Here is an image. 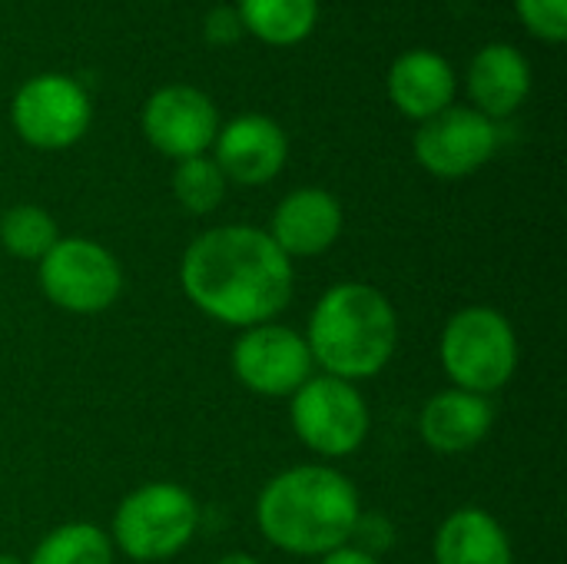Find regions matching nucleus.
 <instances>
[{
    "label": "nucleus",
    "instance_id": "obj_1",
    "mask_svg": "<svg viewBox=\"0 0 567 564\" xmlns=\"http://www.w3.org/2000/svg\"><path fill=\"white\" fill-rule=\"evenodd\" d=\"M186 299L209 319L252 329L292 299V259L256 226H216L196 236L179 263Z\"/></svg>",
    "mask_w": 567,
    "mask_h": 564
},
{
    "label": "nucleus",
    "instance_id": "obj_2",
    "mask_svg": "<svg viewBox=\"0 0 567 564\" xmlns=\"http://www.w3.org/2000/svg\"><path fill=\"white\" fill-rule=\"evenodd\" d=\"M359 519L355 485L329 465H296L279 472L256 505V522L266 542L306 558H322L349 545Z\"/></svg>",
    "mask_w": 567,
    "mask_h": 564
},
{
    "label": "nucleus",
    "instance_id": "obj_3",
    "mask_svg": "<svg viewBox=\"0 0 567 564\" xmlns=\"http://www.w3.org/2000/svg\"><path fill=\"white\" fill-rule=\"evenodd\" d=\"M399 342V319L382 289L369 283H339L326 289L309 316L306 346L326 376L359 382L379 376Z\"/></svg>",
    "mask_w": 567,
    "mask_h": 564
},
{
    "label": "nucleus",
    "instance_id": "obj_4",
    "mask_svg": "<svg viewBox=\"0 0 567 564\" xmlns=\"http://www.w3.org/2000/svg\"><path fill=\"white\" fill-rule=\"evenodd\" d=\"M442 366L455 389L492 396L512 382L518 369V339L512 322L488 306H468L445 322Z\"/></svg>",
    "mask_w": 567,
    "mask_h": 564
},
{
    "label": "nucleus",
    "instance_id": "obj_5",
    "mask_svg": "<svg viewBox=\"0 0 567 564\" xmlns=\"http://www.w3.org/2000/svg\"><path fill=\"white\" fill-rule=\"evenodd\" d=\"M196 525L199 509L183 485L150 482L120 502L110 542L133 562H166L193 542Z\"/></svg>",
    "mask_w": 567,
    "mask_h": 564
},
{
    "label": "nucleus",
    "instance_id": "obj_6",
    "mask_svg": "<svg viewBox=\"0 0 567 564\" xmlns=\"http://www.w3.org/2000/svg\"><path fill=\"white\" fill-rule=\"evenodd\" d=\"M289 419L306 449L322 459L352 455L369 435V409L352 382L312 376L289 396Z\"/></svg>",
    "mask_w": 567,
    "mask_h": 564
},
{
    "label": "nucleus",
    "instance_id": "obj_7",
    "mask_svg": "<svg viewBox=\"0 0 567 564\" xmlns=\"http://www.w3.org/2000/svg\"><path fill=\"white\" fill-rule=\"evenodd\" d=\"M43 296L66 312H103L116 302L123 289V269L116 256L83 236L56 239V246L40 259Z\"/></svg>",
    "mask_w": 567,
    "mask_h": 564
},
{
    "label": "nucleus",
    "instance_id": "obj_8",
    "mask_svg": "<svg viewBox=\"0 0 567 564\" xmlns=\"http://www.w3.org/2000/svg\"><path fill=\"white\" fill-rule=\"evenodd\" d=\"M13 130L37 150H66L83 140L93 120L86 90L63 73L30 76L10 103Z\"/></svg>",
    "mask_w": 567,
    "mask_h": 564
},
{
    "label": "nucleus",
    "instance_id": "obj_9",
    "mask_svg": "<svg viewBox=\"0 0 567 564\" xmlns=\"http://www.w3.org/2000/svg\"><path fill=\"white\" fill-rule=\"evenodd\" d=\"M312 356L306 339L276 322L243 329L233 346V372L256 396H292L302 382L312 379Z\"/></svg>",
    "mask_w": 567,
    "mask_h": 564
},
{
    "label": "nucleus",
    "instance_id": "obj_10",
    "mask_svg": "<svg viewBox=\"0 0 567 564\" xmlns=\"http://www.w3.org/2000/svg\"><path fill=\"white\" fill-rule=\"evenodd\" d=\"M498 150V126L472 106H449L415 133V160L439 180L478 173Z\"/></svg>",
    "mask_w": 567,
    "mask_h": 564
},
{
    "label": "nucleus",
    "instance_id": "obj_11",
    "mask_svg": "<svg viewBox=\"0 0 567 564\" xmlns=\"http://www.w3.org/2000/svg\"><path fill=\"white\" fill-rule=\"evenodd\" d=\"M143 133L169 160H189L206 156L213 150V140L219 133V113L216 103L186 83L159 86L146 106H143Z\"/></svg>",
    "mask_w": 567,
    "mask_h": 564
},
{
    "label": "nucleus",
    "instance_id": "obj_12",
    "mask_svg": "<svg viewBox=\"0 0 567 564\" xmlns=\"http://www.w3.org/2000/svg\"><path fill=\"white\" fill-rule=\"evenodd\" d=\"M289 156V140L272 116L243 113L219 126L213 140V160L223 170L226 183L262 186L279 176Z\"/></svg>",
    "mask_w": 567,
    "mask_h": 564
},
{
    "label": "nucleus",
    "instance_id": "obj_13",
    "mask_svg": "<svg viewBox=\"0 0 567 564\" xmlns=\"http://www.w3.org/2000/svg\"><path fill=\"white\" fill-rule=\"evenodd\" d=\"M266 233L289 259L292 256H319L342 233V206L329 189H319V186L292 189L276 206Z\"/></svg>",
    "mask_w": 567,
    "mask_h": 564
},
{
    "label": "nucleus",
    "instance_id": "obj_14",
    "mask_svg": "<svg viewBox=\"0 0 567 564\" xmlns=\"http://www.w3.org/2000/svg\"><path fill=\"white\" fill-rule=\"evenodd\" d=\"M532 93V63L512 43H488L468 63V96L472 110L482 116L505 120Z\"/></svg>",
    "mask_w": 567,
    "mask_h": 564
},
{
    "label": "nucleus",
    "instance_id": "obj_15",
    "mask_svg": "<svg viewBox=\"0 0 567 564\" xmlns=\"http://www.w3.org/2000/svg\"><path fill=\"white\" fill-rule=\"evenodd\" d=\"M455 66L435 50H405L389 70V96L409 120H432L455 106Z\"/></svg>",
    "mask_w": 567,
    "mask_h": 564
},
{
    "label": "nucleus",
    "instance_id": "obj_16",
    "mask_svg": "<svg viewBox=\"0 0 567 564\" xmlns=\"http://www.w3.org/2000/svg\"><path fill=\"white\" fill-rule=\"evenodd\" d=\"M492 419H495V412L485 396L449 389L425 402L419 432L429 449H435L442 455H462L488 435Z\"/></svg>",
    "mask_w": 567,
    "mask_h": 564
},
{
    "label": "nucleus",
    "instance_id": "obj_17",
    "mask_svg": "<svg viewBox=\"0 0 567 564\" xmlns=\"http://www.w3.org/2000/svg\"><path fill=\"white\" fill-rule=\"evenodd\" d=\"M435 564H515L505 529L485 509L452 512L435 535Z\"/></svg>",
    "mask_w": 567,
    "mask_h": 564
},
{
    "label": "nucleus",
    "instance_id": "obj_18",
    "mask_svg": "<svg viewBox=\"0 0 567 564\" xmlns=\"http://www.w3.org/2000/svg\"><path fill=\"white\" fill-rule=\"evenodd\" d=\"M243 30L269 47L302 43L319 20V0H236Z\"/></svg>",
    "mask_w": 567,
    "mask_h": 564
},
{
    "label": "nucleus",
    "instance_id": "obj_19",
    "mask_svg": "<svg viewBox=\"0 0 567 564\" xmlns=\"http://www.w3.org/2000/svg\"><path fill=\"white\" fill-rule=\"evenodd\" d=\"M27 564H113V542L96 525L70 522L43 535Z\"/></svg>",
    "mask_w": 567,
    "mask_h": 564
},
{
    "label": "nucleus",
    "instance_id": "obj_20",
    "mask_svg": "<svg viewBox=\"0 0 567 564\" xmlns=\"http://www.w3.org/2000/svg\"><path fill=\"white\" fill-rule=\"evenodd\" d=\"M60 239L56 219L40 206H13L0 216V243L17 259H43Z\"/></svg>",
    "mask_w": 567,
    "mask_h": 564
},
{
    "label": "nucleus",
    "instance_id": "obj_21",
    "mask_svg": "<svg viewBox=\"0 0 567 564\" xmlns=\"http://www.w3.org/2000/svg\"><path fill=\"white\" fill-rule=\"evenodd\" d=\"M173 196L179 199V206L193 216H206L213 213L223 196H226V176L216 166L213 156H189L179 160L173 170Z\"/></svg>",
    "mask_w": 567,
    "mask_h": 564
},
{
    "label": "nucleus",
    "instance_id": "obj_22",
    "mask_svg": "<svg viewBox=\"0 0 567 564\" xmlns=\"http://www.w3.org/2000/svg\"><path fill=\"white\" fill-rule=\"evenodd\" d=\"M522 23L545 43H561L567 37V0H515Z\"/></svg>",
    "mask_w": 567,
    "mask_h": 564
},
{
    "label": "nucleus",
    "instance_id": "obj_23",
    "mask_svg": "<svg viewBox=\"0 0 567 564\" xmlns=\"http://www.w3.org/2000/svg\"><path fill=\"white\" fill-rule=\"evenodd\" d=\"M203 33L213 47H233L246 30H243V20L236 13V7H213L206 13V23H203Z\"/></svg>",
    "mask_w": 567,
    "mask_h": 564
},
{
    "label": "nucleus",
    "instance_id": "obj_24",
    "mask_svg": "<svg viewBox=\"0 0 567 564\" xmlns=\"http://www.w3.org/2000/svg\"><path fill=\"white\" fill-rule=\"evenodd\" d=\"M319 564H379V562H375V555H369V552H362V548H349V545H342V548H336V552L322 555V562Z\"/></svg>",
    "mask_w": 567,
    "mask_h": 564
},
{
    "label": "nucleus",
    "instance_id": "obj_25",
    "mask_svg": "<svg viewBox=\"0 0 567 564\" xmlns=\"http://www.w3.org/2000/svg\"><path fill=\"white\" fill-rule=\"evenodd\" d=\"M216 564H259L252 555H243V552H233V555H223Z\"/></svg>",
    "mask_w": 567,
    "mask_h": 564
},
{
    "label": "nucleus",
    "instance_id": "obj_26",
    "mask_svg": "<svg viewBox=\"0 0 567 564\" xmlns=\"http://www.w3.org/2000/svg\"><path fill=\"white\" fill-rule=\"evenodd\" d=\"M0 564H23L20 558H13V555H0Z\"/></svg>",
    "mask_w": 567,
    "mask_h": 564
}]
</instances>
